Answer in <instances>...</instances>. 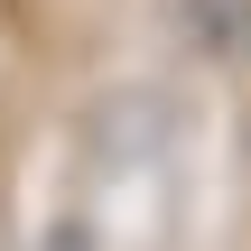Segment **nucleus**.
Listing matches in <instances>:
<instances>
[{
  "label": "nucleus",
  "mask_w": 251,
  "mask_h": 251,
  "mask_svg": "<svg viewBox=\"0 0 251 251\" xmlns=\"http://www.w3.org/2000/svg\"><path fill=\"white\" fill-rule=\"evenodd\" d=\"M37 251H93V233H84V224H56V233H47Z\"/></svg>",
  "instance_id": "obj_1"
}]
</instances>
